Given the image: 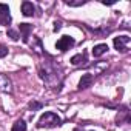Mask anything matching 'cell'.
I'll return each mask as SVG.
<instances>
[{"label": "cell", "instance_id": "15", "mask_svg": "<svg viewBox=\"0 0 131 131\" xmlns=\"http://www.w3.org/2000/svg\"><path fill=\"white\" fill-rule=\"evenodd\" d=\"M6 54H8V48H6V46H3V45H0V59L5 57Z\"/></svg>", "mask_w": 131, "mask_h": 131}, {"label": "cell", "instance_id": "17", "mask_svg": "<svg viewBox=\"0 0 131 131\" xmlns=\"http://www.w3.org/2000/svg\"><path fill=\"white\" fill-rule=\"evenodd\" d=\"M59 29H60V22H56V23H54V31L57 32Z\"/></svg>", "mask_w": 131, "mask_h": 131}, {"label": "cell", "instance_id": "9", "mask_svg": "<svg viewBox=\"0 0 131 131\" xmlns=\"http://www.w3.org/2000/svg\"><path fill=\"white\" fill-rule=\"evenodd\" d=\"M83 62H86V54H85V52H83V54H76V56L71 57V63H73V65H80V63H83Z\"/></svg>", "mask_w": 131, "mask_h": 131}, {"label": "cell", "instance_id": "16", "mask_svg": "<svg viewBox=\"0 0 131 131\" xmlns=\"http://www.w3.org/2000/svg\"><path fill=\"white\" fill-rule=\"evenodd\" d=\"M83 3H85L83 0H82V2H67V5H70V6H80Z\"/></svg>", "mask_w": 131, "mask_h": 131}, {"label": "cell", "instance_id": "10", "mask_svg": "<svg viewBox=\"0 0 131 131\" xmlns=\"http://www.w3.org/2000/svg\"><path fill=\"white\" fill-rule=\"evenodd\" d=\"M13 131H26V123H25V120H17V122H14Z\"/></svg>", "mask_w": 131, "mask_h": 131}, {"label": "cell", "instance_id": "12", "mask_svg": "<svg viewBox=\"0 0 131 131\" xmlns=\"http://www.w3.org/2000/svg\"><path fill=\"white\" fill-rule=\"evenodd\" d=\"M8 37H11L14 42H17L20 39V36L17 34V31H14V29H8Z\"/></svg>", "mask_w": 131, "mask_h": 131}, {"label": "cell", "instance_id": "7", "mask_svg": "<svg viewBox=\"0 0 131 131\" xmlns=\"http://www.w3.org/2000/svg\"><path fill=\"white\" fill-rule=\"evenodd\" d=\"M22 13H23V16H26V17L34 16V5H32L31 2H23V3H22Z\"/></svg>", "mask_w": 131, "mask_h": 131}, {"label": "cell", "instance_id": "14", "mask_svg": "<svg viewBox=\"0 0 131 131\" xmlns=\"http://www.w3.org/2000/svg\"><path fill=\"white\" fill-rule=\"evenodd\" d=\"M40 108H42V103H39V102H31L29 103V110H32V111L34 110H40Z\"/></svg>", "mask_w": 131, "mask_h": 131}, {"label": "cell", "instance_id": "8", "mask_svg": "<svg viewBox=\"0 0 131 131\" xmlns=\"http://www.w3.org/2000/svg\"><path fill=\"white\" fill-rule=\"evenodd\" d=\"M108 51V45L106 43H99V45H96L94 48H93V56L94 57H100L102 54H105Z\"/></svg>", "mask_w": 131, "mask_h": 131}, {"label": "cell", "instance_id": "5", "mask_svg": "<svg viewBox=\"0 0 131 131\" xmlns=\"http://www.w3.org/2000/svg\"><path fill=\"white\" fill-rule=\"evenodd\" d=\"M0 91H3V93H13L11 80L5 74H0Z\"/></svg>", "mask_w": 131, "mask_h": 131}, {"label": "cell", "instance_id": "6", "mask_svg": "<svg viewBox=\"0 0 131 131\" xmlns=\"http://www.w3.org/2000/svg\"><path fill=\"white\" fill-rule=\"evenodd\" d=\"M20 32H22V37H23V42H28V37H29V32L32 31V25L29 23H20Z\"/></svg>", "mask_w": 131, "mask_h": 131}, {"label": "cell", "instance_id": "2", "mask_svg": "<svg viewBox=\"0 0 131 131\" xmlns=\"http://www.w3.org/2000/svg\"><path fill=\"white\" fill-rule=\"evenodd\" d=\"M73 45H74V39L70 37V36H63V37H60V39L57 40V43H56L57 49H60V51H67V49H70Z\"/></svg>", "mask_w": 131, "mask_h": 131}, {"label": "cell", "instance_id": "13", "mask_svg": "<svg viewBox=\"0 0 131 131\" xmlns=\"http://www.w3.org/2000/svg\"><path fill=\"white\" fill-rule=\"evenodd\" d=\"M0 13L3 14H9V6L6 3H0Z\"/></svg>", "mask_w": 131, "mask_h": 131}, {"label": "cell", "instance_id": "3", "mask_svg": "<svg viewBox=\"0 0 131 131\" xmlns=\"http://www.w3.org/2000/svg\"><path fill=\"white\" fill-rule=\"evenodd\" d=\"M129 42V37L128 36H120V37H116L114 39V48L117 51H126V43Z\"/></svg>", "mask_w": 131, "mask_h": 131}, {"label": "cell", "instance_id": "1", "mask_svg": "<svg viewBox=\"0 0 131 131\" xmlns=\"http://www.w3.org/2000/svg\"><path fill=\"white\" fill-rule=\"evenodd\" d=\"M57 125H60V117L56 114V113H52V111H46V113H43L42 116H40V119H39V123H37V126H48V128H52V126H57Z\"/></svg>", "mask_w": 131, "mask_h": 131}, {"label": "cell", "instance_id": "4", "mask_svg": "<svg viewBox=\"0 0 131 131\" xmlns=\"http://www.w3.org/2000/svg\"><path fill=\"white\" fill-rule=\"evenodd\" d=\"M93 82H94V76H93V74H83L82 79H80V82H79V90H86V88H90V86L93 85Z\"/></svg>", "mask_w": 131, "mask_h": 131}, {"label": "cell", "instance_id": "11", "mask_svg": "<svg viewBox=\"0 0 131 131\" xmlns=\"http://www.w3.org/2000/svg\"><path fill=\"white\" fill-rule=\"evenodd\" d=\"M9 23H11V16H9V14H3V13H0V25L8 26Z\"/></svg>", "mask_w": 131, "mask_h": 131}]
</instances>
